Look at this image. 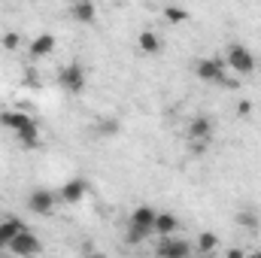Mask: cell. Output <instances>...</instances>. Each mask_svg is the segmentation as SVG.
<instances>
[{"label": "cell", "mask_w": 261, "mask_h": 258, "mask_svg": "<svg viewBox=\"0 0 261 258\" xmlns=\"http://www.w3.org/2000/svg\"><path fill=\"white\" fill-rule=\"evenodd\" d=\"M195 246L182 237H161L155 246V258H192Z\"/></svg>", "instance_id": "2"}, {"label": "cell", "mask_w": 261, "mask_h": 258, "mask_svg": "<svg viewBox=\"0 0 261 258\" xmlns=\"http://www.w3.org/2000/svg\"><path fill=\"white\" fill-rule=\"evenodd\" d=\"M237 113H240V116H249V113H252V104H249V100H240Z\"/></svg>", "instance_id": "22"}, {"label": "cell", "mask_w": 261, "mask_h": 258, "mask_svg": "<svg viewBox=\"0 0 261 258\" xmlns=\"http://www.w3.org/2000/svg\"><path fill=\"white\" fill-rule=\"evenodd\" d=\"M119 128H122V125H119V119H113V116L97 122V134H103V137H113V134H119Z\"/></svg>", "instance_id": "19"}, {"label": "cell", "mask_w": 261, "mask_h": 258, "mask_svg": "<svg viewBox=\"0 0 261 258\" xmlns=\"http://www.w3.org/2000/svg\"><path fill=\"white\" fill-rule=\"evenodd\" d=\"M243 258H261V252H246Z\"/></svg>", "instance_id": "26"}, {"label": "cell", "mask_w": 261, "mask_h": 258, "mask_svg": "<svg viewBox=\"0 0 261 258\" xmlns=\"http://www.w3.org/2000/svg\"><path fill=\"white\" fill-rule=\"evenodd\" d=\"M70 15H73L76 21H82V24H94V18H97V6L88 3V0H82V3H73V6H70Z\"/></svg>", "instance_id": "15"}, {"label": "cell", "mask_w": 261, "mask_h": 258, "mask_svg": "<svg viewBox=\"0 0 261 258\" xmlns=\"http://www.w3.org/2000/svg\"><path fill=\"white\" fill-rule=\"evenodd\" d=\"M192 152L200 155V152H206V143H192Z\"/></svg>", "instance_id": "23"}, {"label": "cell", "mask_w": 261, "mask_h": 258, "mask_svg": "<svg viewBox=\"0 0 261 258\" xmlns=\"http://www.w3.org/2000/svg\"><path fill=\"white\" fill-rule=\"evenodd\" d=\"M195 249L200 255H210V252H216L219 249V234L216 231H200L195 240Z\"/></svg>", "instance_id": "16"}, {"label": "cell", "mask_w": 261, "mask_h": 258, "mask_svg": "<svg viewBox=\"0 0 261 258\" xmlns=\"http://www.w3.org/2000/svg\"><path fill=\"white\" fill-rule=\"evenodd\" d=\"M137 46H140L143 55H158V52H161V37H158L152 28H146V31L137 37Z\"/></svg>", "instance_id": "14"}, {"label": "cell", "mask_w": 261, "mask_h": 258, "mask_svg": "<svg viewBox=\"0 0 261 258\" xmlns=\"http://www.w3.org/2000/svg\"><path fill=\"white\" fill-rule=\"evenodd\" d=\"M243 255H246L243 249H228V255H225V258H243Z\"/></svg>", "instance_id": "24"}, {"label": "cell", "mask_w": 261, "mask_h": 258, "mask_svg": "<svg viewBox=\"0 0 261 258\" xmlns=\"http://www.w3.org/2000/svg\"><path fill=\"white\" fill-rule=\"evenodd\" d=\"M195 76L200 82H222L225 85V61L222 58H203V61H197Z\"/></svg>", "instance_id": "6"}, {"label": "cell", "mask_w": 261, "mask_h": 258, "mask_svg": "<svg viewBox=\"0 0 261 258\" xmlns=\"http://www.w3.org/2000/svg\"><path fill=\"white\" fill-rule=\"evenodd\" d=\"M155 216H158V213H155L152 207H137V210H130L128 228L146 234V237H152V231H155Z\"/></svg>", "instance_id": "7"}, {"label": "cell", "mask_w": 261, "mask_h": 258, "mask_svg": "<svg viewBox=\"0 0 261 258\" xmlns=\"http://www.w3.org/2000/svg\"><path fill=\"white\" fill-rule=\"evenodd\" d=\"M18 46H21V37H18V34H6V37H3V49H9V52H15Z\"/></svg>", "instance_id": "21"}, {"label": "cell", "mask_w": 261, "mask_h": 258, "mask_svg": "<svg viewBox=\"0 0 261 258\" xmlns=\"http://www.w3.org/2000/svg\"><path fill=\"white\" fill-rule=\"evenodd\" d=\"M225 64L231 67L237 76H249V73L258 67V61H255V55H252L246 46H240V43H231V46L225 49Z\"/></svg>", "instance_id": "1"}, {"label": "cell", "mask_w": 261, "mask_h": 258, "mask_svg": "<svg viewBox=\"0 0 261 258\" xmlns=\"http://www.w3.org/2000/svg\"><path fill=\"white\" fill-rule=\"evenodd\" d=\"M176 231H179V219L173 216V213H158L155 216V237L161 240V237H176Z\"/></svg>", "instance_id": "11"}, {"label": "cell", "mask_w": 261, "mask_h": 258, "mask_svg": "<svg viewBox=\"0 0 261 258\" xmlns=\"http://www.w3.org/2000/svg\"><path fill=\"white\" fill-rule=\"evenodd\" d=\"M21 231H24V225H21V219H18V216L3 219V222H0V249H9V243H12Z\"/></svg>", "instance_id": "12"}, {"label": "cell", "mask_w": 261, "mask_h": 258, "mask_svg": "<svg viewBox=\"0 0 261 258\" xmlns=\"http://www.w3.org/2000/svg\"><path fill=\"white\" fill-rule=\"evenodd\" d=\"M189 140H192V143H210V140H213V119L195 116V119L189 122Z\"/></svg>", "instance_id": "10"}, {"label": "cell", "mask_w": 261, "mask_h": 258, "mask_svg": "<svg viewBox=\"0 0 261 258\" xmlns=\"http://www.w3.org/2000/svg\"><path fill=\"white\" fill-rule=\"evenodd\" d=\"M31 125H37L34 116H28V113H21V110H6V113H0V128L12 131V134H21V131L31 128Z\"/></svg>", "instance_id": "8"}, {"label": "cell", "mask_w": 261, "mask_h": 258, "mask_svg": "<svg viewBox=\"0 0 261 258\" xmlns=\"http://www.w3.org/2000/svg\"><path fill=\"white\" fill-rule=\"evenodd\" d=\"M40 249H43V243H40V237L31 234V231H21V234L9 243V255L12 258H34Z\"/></svg>", "instance_id": "3"}, {"label": "cell", "mask_w": 261, "mask_h": 258, "mask_svg": "<svg viewBox=\"0 0 261 258\" xmlns=\"http://www.w3.org/2000/svg\"><path fill=\"white\" fill-rule=\"evenodd\" d=\"M55 200H58L55 192H49V189H34V192L28 194V210H31L34 216H49V213L55 210Z\"/></svg>", "instance_id": "5"}, {"label": "cell", "mask_w": 261, "mask_h": 258, "mask_svg": "<svg viewBox=\"0 0 261 258\" xmlns=\"http://www.w3.org/2000/svg\"><path fill=\"white\" fill-rule=\"evenodd\" d=\"M237 222L243 228H258V216L255 213H237Z\"/></svg>", "instance_id": "20"}, {"label": "cell", "mask_w": 261, "mask_h": 258, "mask_svg": "<svg viewBox=\"0 0 261 258\" xmlns=\"http://www.w3.org/2000/svg\"><path fill=\"white\" fill-rule=\"evenodd\" d=\"M52 49H55V37L52 34H37L28 46V55L31 58H46V55H52Z\"/></svg>", "instance_id": "13"}, {"label": "cell", "mask_w": 261, "mask_h": 258, "mask_svg": "<svg viewBox=\"0 0 261 258\" xmlns=\"http://www.w3.org/2000/svg\"><path fill=\"white\" fill-rule=\"evenodd\" d=\"M82 258H107V255H100V252H88V255H82Z\"/></svg>", "instance_id": "25"}, {"label": "cell", "mask_w": 261, "mask_h": 258, "mask_svg": "<svg viewBox=\"0 0 261 258\" xmlns=\"http://www.w3.org/2000/svg\"><path fill=\"white\" fill-rule=\"evenodd\" d=\"M18 137V146L21 149H37L40 146V125H31V128H24L21 134H15Z\"/></svg>", "instance_id": "17"}, {"label": "cell", "mask_w": 261, "mask_h": 258, "mask_svg": "<svg viewBox=\"0 0 261 258\" xmlns=\"http://www.w3.org/2000/svg\"><path fill=\"white\" fill-rule=\"evenodd\" d=\"M61 85H64L67 94H82L85 91V67L82 64H67L61 73H58Z\"/></svg>", "instance_id": "4"}, {"label": "cell", "mask_w": 261, "mask_h": 258, "mask_svg": "<svg viewBox=\"0 0 261 258\" xmlns=\"http://www.w3.org/2000/svg\"><path fill=\"white\" fill-rule=\"evenodd\" d=\"M164 18L170 24H182V21H189V9H182V6H164Z\"/></svg>", "instance_id": "18"}, {"label": "cell", "mask_w": 261, "mask_h": 258, "mask_svg": "<svg viewBox=\"0 0 261 258\" xmlns=\"http://www.w3.org/2000/svg\"><path fill=\"white\" fill-rule=\"evenodd\" d=\"M85 194H88V183L85 179H70V183H64L58 189V200H64V203H82Z\"/></svg>", "instance_id": "9"}]
</instances>
